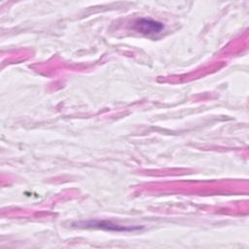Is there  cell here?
<instances>
[{
  "mask_svg": "<svg viewBox=\"0 0 249 249\" xmlns=\"http://www.w3.org/2000/svg\"><path fill=\"white\" fill-rule=\"evenodd\" d=\"M163 28H164V25L161 22L155 20L153 18H137L133 23V29L146 35L158 34L161 32Z\"/></svg>",
  "mask_w": 249,
  "mask_h": 249,
  "instance_id": "6da1fadb",
  "label": "cell"
},
{
  "mask_svg": "<svg viewBox=\"0 0 249 249\" xmlns=\"http://www.w3.org/2000/svg\"><path fill=\"white\" fill-rule=\"evenodd\" d=\"M76 225L77 227H80V228H94V229H102V230L113 231H135L140 229V227L119 226L109 221H99V220L79 222Z\"/></svg>",
  "mask_w": 249,
  "mask_h": 249,
  "instance_id": "7a4b0ae2",
  "label": "cell"
}]
</instances>
